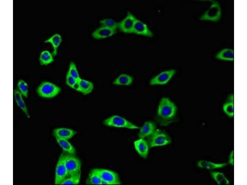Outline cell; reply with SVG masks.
I'll use <instances>...</instances> for the list:
<instances>
[{"label": "cell", "mask_w": 247, "mask_h": 185, "mask_svg": "<svg viewBox=\"0 0 247 185\" xmlns=\"http://www.w3.org/2000/svg\"><path fill=\"white\" fill-rule=\"evenodd\" d=\"M77 132L71 129L66 128H58L55 129L53 131V135L55 138L68 140L72 138Z\"/></svg>", "instance_id": "obj_16"}, {"label": "cell", "mask_w": 247, "mask_h": 185, "mask_svg": "<svg viewBox=\"0 0 247 185\" xmlns=\"http://www.w3.org/2000/svg\"><path fill=\"white\" fill-rule=\"evenodd\" d=\"M234 98L233 96H229L228 101L225 103L223 106V109L224 112L229 117H232L234 113Z\"/></svg>", "instance_id": "obj_25"}, {"label": "cell", "mask_w": 247, "mask_h": 185, "mask_svg": "<svg viewBox=\"0 0 247 185\" xmlns=\"http://www.w3.org/2000/svg\"><path fill=\"white\" fill-rule=\"evenodd\" d=\"M18 90L23 97L27 98L28 94V88L27 83L23 80H19L17 84Z\"/></svg>", "instance_id": "obj_28"}, {"label": "cell", "mask_w": 247, "mask_h": 185, "mask_svg": "<svg viewBox=\"0 0 247 185\" xmlns=\"http://www.w3.org/2000/svg\"><path fill=\"white\" fill-rule=\"evenodd\" d=\"M52 53L48 50L42 51L40 55L39 61L41 65L46 66L52 63L54 61Z\"/></svg>", "instance_id": "obj_23"}, {"label": "cell", "mask_w": 247, "mask_h": 185, "mask_svg": "<svg viewBox=\"0 0 247 185\" xmlns=\"http://www.w3.org/2000/svg\"><path fill=\"white\" fill-rule=\"evenodd\" d=\"M65 153L60 155L57 163L55 172V184H61L63 181L68 176L65 161Z\"/></svg>", "instance_id": "obj_8"}, {"label": "cell", "mask_w": 247, "mask_h": 185, "mask_svg": "<svg viewBox=\"0 0 247 185\" xmlns=\"http://www.w3.org/2000/svg\"><path fill=\"white\" fill-rule=\"evenodd\" d=\"M62 41L61 35L56 33L44 41L45 43H50L53 48L52 54L54 56H56L57 53L58 49Z\"/></svg>", "instance_id": "obj_18"}, {"label": "cell", "mask_w": 247, "mask_h": 185, "mask_svg": "<svg viewBox=\"0 0 247 185\" xmlns=\"http://www.w3.org/2000/svg\"><path fill=\"white\" fill-rule=\"evenodd\" d=\"M94 87V84L92 82L81 78L77 81L74 89L84 95H86L92 92Z\"/></svg>", "instance_id": "obj_14"}, {"label": "cell", "mask_w": 247, "mask_h": 185, "mask_svg": "<svg viewBox=\"0 0 247 185\" xmlns=\"http://www.w3.org/2000/svg\"><path fill=\"white\" fill-rule=\"evenodd\" d=\"M221 16V10L220 3L217 1H212L210 7L201 15L199 20L217 22L220 19Z\"/></svg>", "instance_id": "obj_5"}, {"label": "cell", "mask_w": 247, "mask_h": 185, "mask_svg": "<svg viewBox=\"0 0 247 185\" xmlns=\"http://www.w3.org/2000/svg\"><path fill=\"white\" fill-rule=\"evenodd\" d=\"M136 18L132 13L128 12L126 16L118 22V28L120 31L124 33H132Z\"/></svg>", "instance_id": "obj_10"}, {"label": "cell", "mask_w": 247, "mask_h": 185, "mask_svg": "<svg viewBox=\"0 0 247 185\" xmlns=\"http://www.w3.org/2000/svg\"><path fill=\"white\" fill-rule=\"evenodd\" d=\"M132 33L149 37L153 36V33L148 26L143 22L136 18Z\"/></svg>", "instance_id": "obj_11"}, {"label": "cell", "mask_w": 247, "mask_h": 185, "mask_svg": "<svg viewBox=\"0 0 247 185\" xmlns=\"http://www.w3.org/2000/svg\"><path fill=\"white\" fill-rule=\"evenodd\" d=\"M14 96L15 101L17 105L25 115L28 117L29 116V112L27 105L23 97V96L18 89L14 90Z\"/></svg>", "instance_id": "obj_22"}, {"label": "cell", "mask_w": 247, "mask_h": 185, "mask_svg": "<svg viewBox=\"0 0 247 185\" xmlns=\"http://www.w3.org/2000/svg\"><path fill=\"white\" fill-rule=\"evenodd\" d=\"M95 169L102 180V184L119 185L122 184L119 176L116 172L105 169Z\"/></svg>", "instance_id": "obj_6"}, {"label": "cell", "mask_w": 247, "mask_h": 185, "mask_svg": "<svg viewBox=\"0 0 247 185\" xmlns=\"http://www.w3.org/2000/svg\"><path fill=\"white\" fill-rule=\"evenodd\" d=\"M138 135L140 138L146 139L151 136L156 130V125L151 121H145L140 127Z\"/></svg>", "instance_id": "obj_13"}, {"label": "cell", "mask_w": 247, "mask_h": 185, "mask_svg": "<svg viewBox=\"0 0 247 185\" xmlns=\"http://www.w3.org/2000/svg\"><path fill=\"white\" fill-rule=\"evenodd\" d=\"M61 91V88L57 85L50 82L44 81L38 86L36 92L41 97L51 98L57 96Z\"/></svg>", "instance_id": "obj_2"}, {"label": "cell", "mask_w": 247, "mask_h": 185, "mask_svg": "<svg viewBox=\"0 0 247 185\" xmlns=\"http://www.w3.org/2000/svg\"><path fill=\"white\" fill-rule=\"evenodd\" d=\"M210 174L216 182L219 185H228L229 181L222 172L218 171H211Z\"/></svg>", "instance_id": "obj_26"}, {"label": "cell", "mask_w": 247, "mask_h": 185, "mask_svg": "<svg viewBox=\"0 0 247 185\" xmlns=\"http://www.w3.org/2000/svg\"><path fill=\"white\" fill-rule=\"evenodd\" d=\"M103 124L108 127L125 128L129 129H139L140 127L125 118L118 115H113L105 119Z\"/></svg>", "instance_id": "obj_3"}, {"label": "cell", "mask_w": 247, "mask_h": 185, "mask_svg": "<svg viewBox=\"0 0 247 185\" xmlns=\"http://www.w3.org/2000/svg\"><path fill=\"white\" fill-rule=\"evenodd\" d=\"M149 148L166 145L171 143L169 136L164 131L157 129L149 137L146 139Z\"/></svg>", "instance_id": "obj_4"}, {"label": "cell", "mask_w": 247, "mask_h": 185, "mask_svg": "<svg viewBox=\"0 0 247 185\" xmlns=\"http://www.w3.org/2000/svg\"><path fill=\"white\" fill-rule=\"evenodd\" d=\"M227 163H215L206 160H200L198 162L197 166L201 168L212 170L221 168L226 166Z\"/></svg>", "instance_id": "obj_21"}, {"label": "cell", "mask_w": 247, "mask_h": 185, "mask_svg": "<svg viewBox=\"0 0 247 185\" xmlns=\"http://www.w3.org/2000/svg\"><path fill=\"white\" fill-rule=\"evenodd\" d=\"M133 78L129 75L122 73L119 76L113 81V84L117 85L129 86L132 84Z\"/></svg>", "instance_id": "obj_20"}, {"label": "cell", "mask_w": 247, "mask_h": 185, "mask_svg": "<svg viewBox=\"0 0 247 185\" xmlns=\"http://www.w3.org/2000/svg\"><path fill=\"white\" fill-rule=\"evenodd\" d=\"M86 183L89 185L102 184V180L95 168L92 169L90 172Z\"/></svg>", "instance_id": "obj_24"}, {"label": "cell", "mask_w": 247, "mask_h": 185, "mask_svg": "<svg viewBox=\"0 0 247 185\" xmlns=\"http://www.w3.org/2000/svg\"><path fill=\"white\" fill-rule=\"evenodd\" d=\"M65 161L68 176L81 173V162L75 154L65 153Z\"/></svg>", "instance_id": "obj_7"}, {"label": "cell", "mask_w": 247, "mask_h": 185, "mask_svg": "<svg viewBox=\"0 0 247 185\" xmlns=\"http://www.w3.org/2000/svg\"><path fill=\"white\" fill-rule=\"evenodd\" d=\"M177 108L170 99L163 97L159 102L156 116V120L161 126H166L176 120Z\"/></svg>", "instance_id": "obj_1"}, {"label": "cell", "mask_w": 247, "mask_h": 185, "mask_svg": "<svg viewBox=\"0 0 247 185\" xmlns=\"http://www.w3.org/2000/svg\"><path fill=\"white\" fill-rule=\"evenodd\" d=\"M67 72L77 81L81 78L76 66L73 62L70 63Z\"/></svg>", "instance_id": "obj_30"}, {"label": "cell", "mask_w": 247, "mask_h": 185, "mask_svg": "<svg viewBox=\"0 0 247 185\" xmlns=\"http://www.w3.org/2000/svg\"><path fill=\"white\" fill-rule=\"evenodd\" d=\"M135 148L139 155L144 159H146L150 148L147 141L145 139L140 138L134 141Z\"/></svg>", "instance_id": "obj_12"}, {"label": "cell", "mask_w": 247, "mask_h": 185, "mask_svg": "<svg viewBox=\"0 0 247 185\" xmlns=\"http://www.w3.org/2000/svg\"><path fill=\"white\" fill-rule=\"evenodd\" d=\"M176 71L170 69L162 71L150 80L149 84L151 85H163L167 84L174 76Z\"/></svg>", "instance_id": "obj_9"}, {"label": "cell", "mask_w": 247, "mask_h": 185, "mask_svg": "<svg viewBox=\"0 0 247 185\" xmlns=\"http://www.w3.org/2000/svg\"><path fill=\"white\" fill-rule=\"evenodd\" d=\"M81 173L69 176L61 183V185H77L80 182Z\"/></svg>", "instance_id": "obj_27"}, {"label": "cell", "mask_w": 247, "mask_h": 185, "mask_svg": "<svg viewBox=\"0 0 247 185\" xmlns=\"http://www.w3.org/2000/svg\"><path fill=\"white\" fill-rule=\"evenodd\" d=\"M56 139L57 142L65 152V153L75 154L76 151L75 148L68 140L58 138H56Z\"/></svg>", "instance_id": "obj_19"}, {"label": "cell", "mask_w": 247, "mask_h": 185, "mask_svg": "<svg viewBox=\"0 0 247 185\" xmlns=\"http://www.w3.org/2000/svg\"><path fill=\"white\" fill-rule=\"evenodd\" d=\"M102 26L110 28L116 30L118 28V22L111 18H106L100 21Z\"/></svg>", "instance_id": "obj_29"}, {"label": "cell", "mask_w": 247, "mask_h": 185, "mask_svg": "<svg viewBox=\"0 0 247 185\" xmlns=\"http://www.w3.org/2000/svg\"><path fill=\"white\" fill-rule=\"evenodd\" d=\"M234 150H232L228 158V163L229 164L233 166L234 162Z\"/></svg>", "instance_id": "obj_32"}, {"label": "cell", "mask_w": 247, "mask_h": 185, "mask_svg": "<svg viewBox=\"0 0 247 185\" xmlns=\"http://www.w3.org/2000/svg\"><path fill=\"white\" fill-rule=\"evenodd\" d=\"M77 82V80L68 73H67L66 76V83L68 86L74 89Z\"/></svg>", "instance_id": "obj_31"}, {"label": "cell", "mask_w": 247, "mask_h": 185, "mask_svg": "<svg viewBox=\"0 0 247 185\" xmlns=\"http://www.w3.org/2000/svg\"><path fill=\"white\" fill-rule=\"evenodd\" d=\"M116 32V30L101 25L92 32V36L95 39H101L111 36Z\"/></svg>", "instance_id": "obj_15"}, {"label": "cell", "mask_w": 247, "mask_h": 185, "mask_svg": "<svg viewBox=\"0 0 247 185\" xmlns=\"http://www.w3.org/2000/svg\"><path fill=\"white\" fill-rule=\"evenodd\" d=\"M216 59L225 61H232L234 59L233 50L229 48H225L221 50L215 55Z\"/></svg>", "instance_id": "obj_17"}]
</instances>
